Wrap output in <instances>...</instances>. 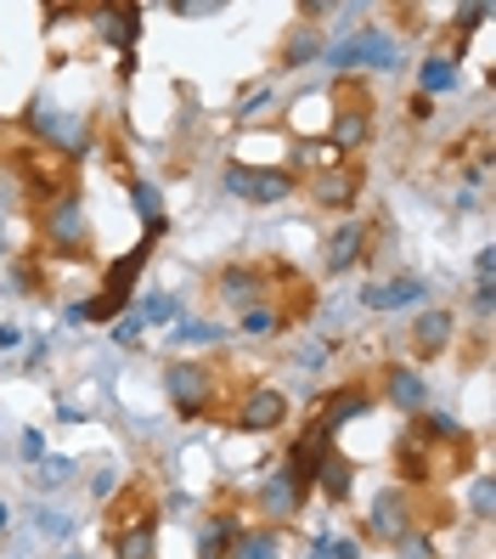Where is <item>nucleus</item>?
I'll use <instances>...</instances> for the list:
<instances>
[{"instance_id":"obj_35","label":"nucleus","mask_w":496,"mask_h":559,"mask_svg":"<svg viewBox=\"0 0 496 559\" xmlns=\"http://www.w3.org/2000/svg\"><path fill=\"white\" fill-rule=\"evenodd\" d=\"M334 158H339V153L327 147V142H300V147H293V164H300V170H327Z\"/></svg>"},{"instance_id":"obj_5","label":"nucleus","mask_w":496,"mask_h":559,"mask_svg":"<svg viewBox=\"0 0 496 559\" xmlns=\"http://www.w3.org/2000/svg\"><path fill=\"white\" fill-rule=\"evenodd\" d=\"M220 187L231 192L238 204H254V210H266V204H282L293 199V170H259V164H226L220 170Z\"/></svg>"},{"instance_id":"obj_24","label":"nucleus","mask_w":496,"mask_h":559,"mask_svg":"<svg viewBox=\"0 0 496 559\" xmlns=\"http://www.w3.org/2000/svg\"><path fill=\"white\" fill-rule=\"evenodd\" d=\"M238 532H243L238 514L215 509V514L204 520V537H197V559H226V548H231V537H238Z\"/></svg>"},{"instance_id":"obj_21","label":"nucleus","mask_w":496,"mask_h":559,"mask_svg":"<svg viewBox=\"0 0 496 559\" xmlns=\"http://www.w3.org/2000/svg\"><path fill=\"white\" fill-rule=\"evenodd\" d=\"M130 210H136L142 215V226H147V233L142 238H164V233H170V215H164V192L153 187V181H130Z\"/></svg>"},{"instance_id":"obj_30","label":"nucleus","mask_w":496,"mask_h":559,"mask_svg":"<svg viewBox=\"0 0 496 559\" xmlns=\"http://www.w3.org/2000/svg\"><path fill=\"white\" fill-rule=\"evenodd\" d=\"M395 554H401V559H440L435 554V537H428L423 525H407V532L395 537Z\"/></svg>"},{"instance_id":"obj_31","label":"nucleus","mask_w":496,"mask_h":559,"mask_svg":"<svg viewBox=\"0 0 496 559\" xmlns=\"http://www.w3.org/2000/svg\"><path fill=\"white\" fill-rule=\"evenodd\" d=\"M74 480V457H40V469H35V486L40 491H57V486H69Z\"/></svg>"},{"instance_id":"obj_2","label":"nucleus","mask_w":496,"mask_h":559,"mask_svg":"<svg viewBox=\"0 0 496 559\" xmlns=\"http://www.w3.org/2000/svg\"><path fill=\"white\" fill-rule=\"evenodd\" d=\"M40 243L57 260H90V215H85V199L74 187H62V192L46 199V210H40Z\"/></svg>"},{"instance_id":"obj_18","label":"nucleus","mask_w":496,"mask_h":559,"mask_svg":"<svg viewBox=\"0 0 496 559\" xmlns=\"http://www.w3.org/2000/svg\"><path fill=\"white\" fill-rule=\"evenodd\" d=\"M428 294V283L423 277H389V283H367L361 288V306L367 311H407V306H418Z\"/></svg>"},{"instance_id":"obj_41","label":"nucleus","mask_w":496,"mask_h":559,"mask_svg":"<svg viewBox=\"0 0 496 559\" xmlns=\"http://www.w3.org/2000/svg\"><path fill=\"white\" fill-rule=\"evenodd\" d=\"M407 114H412L418 124H428V119H435V103H428V96H412V103H407Z\"/></svg>"},{"instance_id":"obj_36","label":"nucleus","mask_w":496,"mask_h":559,"mask_svg":"<svg viewBox=\"0 0 496 559\" xmlns=\"http://www.w3.org/2000/svg\"><path fill=\"white\" fill-rule=\"evenodd\" d=\"M170 12L176 17H220L226 0H170Z\"/></svg>"},{"instance_id":"obj_43","label":"nucleus","mask_w":496,"mask_h":559,"mask_svg":"<svg viewBox=\"0 0 496 559\" xmlns=\"http://www.w3.org/2000/svg\"><path fill=\"white\" fill-rule=\"evenodd\" d=\"M23 345V328L17 322H0V350H17Z\"/></svg>"},{"instance_id":"obj_4","label":"nucleus","mask_w":496,"mask_h":559,"mask_svg":"<svg viewBox=\"0 0 496 559\" xmlns=\"http://www.w3.org/2000/svg\"><path fill=\"white\" fill-rule=\"evenodd\" d=\"M164 396L181 418H209L220 384H215V368L209 361H192V356H176L170 368H164Z\"/></svg>"},{"instance_id":"obj_6","label":"nucleus","mask_w":496,"mask_h":559,"mask_svg":"<svg viewBox=\"0 0 496 559\" xmlns=\"http://www.w3.org/2000/svg\"><path fill=\"white\" fill-rule=\"evenodd\" d=\"M367 142H373V96L344 80V85H339V103H334V130H327V147L344 158V153L367 147Z\"/></svg>"},{"instance_id":"obj_45","label":"nucleus","mask_w":496,"mask_h":559,"mask_svg":"<svg viewBox=\"0 0 496 559\" xmlns=\"http://www.w3.org/2000/svg\"><path fill=\"white\" fill-rule=\"evenodd\" d=\"M334 559H361V548L355 543H334Z\"/></svg>"},{"instance_id":"obj_42","label":"nucleus","mask_w":496,"mask_h":559,"mask_svg":"<svg viewBox=\"0 0 496 559\" xmlns=\"http://www.w3.org/2000/svg\"><path fill=\"white\" fill-rule=\"evenodd\" d=\"M23 457H46V436L40 430H23Z\"/></svg>"},{"instance_id":"obj_10","label":"nucleus","mask_w":496,"mask_h":559,"mask_svg":"<svg viewBox=\"0 0 496 559\" xmlns=\"http://www.w3.org/2000/svg\"><path fill=\"white\" fill-rule=\"evenodd\" d=\"M407 525H418L412 520V491L407 486H384L373 498V509H367V537L373 543H395Z\"/></svg>"},{"instance_id":"obj_9","label":"nucleus","mask_w":496,"mask_h":559,"mask_svg":"<svg viewBox=\"0 0 496 559\" xmlns=\"http://www.w3.org/2000/svg\"><path fill=\"white\" fill-rule=\"evenodd\" d=\"M361 187H367V176H361V164L334 158L327 170H316V181H311V199H316L322 210H350V204L361 199Z\"/></svg>"},{"instance_id":"obj_40","label":"nucleus","mask_w":496,"mask_h":559,"mask_svg":"<svg viewBox=\"0 0 496 559\" xmlns=\"http://www.w3.org/2000/svg\"><path fill=\"white\" fill-rule=\"evenodd\" d=\"M480 277H496V249H491V243L474 254V283H480Z\"/></svg>"},{"instance_id":"obj_16","label":"nucleus","mask_w":496,"mask_h":559,"mask_svg":"<svg viewBox=\"0 0 496 559\" xmlns=\"http://www.w3.org/2000/svg\"><path fill=\"white\" fill-rule=\"evenodd\" d=\"M451 340H457V317H451V311H440V306L418 311L412 334H407V345H412V356H418V361H435V356H446V345H451Z\"/></svg>"},{"instance_id":"obj_47","label":"nucleus","mask_w":496,"mask_h":559,"mask_svg":"<svg viewBox=\"0 0 496 559\" xmlns=\"http://www.w3.org/2000/svg\"><path fill=\"white\" fill-rule=\"evenodd\" d=\"M0 260H7V221H0Z\"/></svg>"},{"instance_id":"obj_14","label":"nucleus","mask_w":496,"mask_h":559,"mask_svg":"<svg viewBox=\"0 0 496 559\" xmlns=\"http://www.w3.org/2000/svg\"><path fill=\"white\" fill-rule=\"evenodd\" d=\"M305 498H311V486H305L300 475H293L288 464H282V469H271L266 480H259V509H266L271 520H293V514L305 509Z\"/></svg>"},{"instance_id":"obj_32","label":"nucleus","mask_w":496,"mask_h":559,"mask_svg":"<svg viewBox=\"0 0 496 559\" xmlns=\"http://www.w3.org/2000/svg\"><path fill=\"white\" fill-rule=\"evenodd\" d=\"M469 509H474L480 525L496 520V480H491V475H474V486H469Z\"/></svg>"},{"instance_id":"obj_8","label":"nucleus","mask_w":496,"mask_h":559,"mask_svg":"<svg viewBox=\"0 0 496 559\" xmlns=\"http://www.w3.org/2000/svg\"><path fill=\"white\" fill-rule=\"evenodd\" d=\"M282 424H288V396L277 384H254L238 402V430L243 436H277Z\"/></svg>"},{"instance_id":"obj_7","label":"nucleus","mask_w":496,"mask_h":559,"mask_svg":"<svg viewBox=\"0 0 496 559\" xmlns=\"http://www.w3.org/2000/svg\"><path fill=\"white\" fill-rule=\"evenodd\" d=\"M215 294L231 306V311H259L266 306V294H271V272L266 266H249V260H238V266H220V277H215Z\"/></svg>"},{"instance_id":"obj_38","label":"nucleus","mask_w":496,"mask_h":559,"mask_svg":"<svg viewBox=\"0 0 496 559\" xmlns=\"http://www.w3.org/2000/svg\"><path fill=\"white\" fill-rule=\"evenodd\" d=\"M113 491H119V475H113V469H96V475H90V498H96V503H108Z\"/></svg>"},{"instance_id":"obj_25","label":"nucleus","mask_w":496,"mask_h":559,"mask_svg":"<svg viewBox=\"0 0 496 559\" xmlns=\"http://www.w3.org/2000/svg\"><path fill=\"white\" fill-rule=\"evenodd\" d=\"M350 475H355V469H350V457H339V447L322 457V469H316V486L327 491V503H344V498H350V486H355Z\"/></svg>"},{"instance_id":"obj_39","label":"nucleus","mask_w":496,"mask_h":559,"mask_svg":"<svg viewBox=\"0 0 496 559\" xmlns=\"http://www.w3.org/2000/svg\"><path fill=\"white\" fill-rule=\"evenodd\" d=\"M266 108H271V91H254L249 103L238 108V119H259V114H266Z\"/></svg>"},{"instance_id":"obj_20","label":"nucleus","mask_w":496,"mask_h":559,"mask_svg":"<svg viewBox=\"0 0 496 559\" xmlns=\"http://www.w3.org/2000/svg\"><path fill=\"white\" fill-rule=\"evenodd\" d=\"M113 559H158V509H147L142 520H130L113 537Z\"/></svg>"},{"instance_id":"obj_12","label":"nucleus","mask_w":496,"mask_h":559,"mask_svg":"<svg viewBox=\"0 0 496 559\" xmlns=\"http://www.w3.org/2000/svg\"><path fill=\"white\" fill-rule=\"evenodd\" d=\"M142 7H90V28H96V40L102 46H119V57L136 51L142 40Z\"/></svg>"},{"instance_id":"obj_27","label":"nucleus","mask_w":496,"mask_h":559,"mask_svg":"<svg viewBox=\"0 0 496 559\" xmlns=\"http://www.w3.org/2000/svg\"><path fill=\"white\" fill-rule=\"evenodd\" d=\"M170 340L176 345H220V340H231L220 322H197V317H176L170 322Z\"/></svg>"},{"instance_id":"obj_23","label":"nucleus","mask_w":496,"mask_h":559,"mask_svg":"<svg viewBox=\"0 0 496 559\" xmlns=\"http://www.w3.org/2000/svg\"><path fill=\"white\" fill-rule=\"evenodd\" d=\"M446 91H457V57L451 51H435V57H423V69H418V96H446Z\"/></svg>"},{"instance_id":"obj_34","label":"nucleus","mask_w":496,"mask_h":559,"mask_svg":"<svg viewBox=\"0 0 496 559\" xmlns=\"http://www.w3.org/2000/svg\"><path fill=\"white\" fill-rule=\"evenodd\" d=\"M142 334H147V322L136 317V306H130V311L113 322V345H119V350H136V345H142Z\"/></svg>"},{"instance_id":"obj_26","label":"nucleus","mask_w":496,"mask_h":559,"mask_svg":"<svg viewBox=\"0 0 496 559\" xmlns=\"http://www.w3.org/2000/svg\"><path fill=\"white\" fill-rule=\"evenodd\" d=\"M395 464H401V480H407V486L435 480V475H428V447H423L418 436H401V447H395Z\"/></svg>"},{"instance_id":"obj_3","label":"nucleus","mask_w":496,"mask_h":559,"mask_svg":"<svg viewBox=\"0 0 496 559\" xmlns=\"http://www.w3.org/2000/svg\"><path fill=\"white\" fill-rule=\"evenodd\" d=\"M327 57V69H367V74H395L401 69V46H395L378 23H355L350 28V40H339V46H327L322 51Z\"/></svg>"},{"instance_id":"obj_11","label":"nucleus","mask_w":496,"mask_h":559,"mask_svg":"<svg viewBox=\"0 0 496 559\" xmlns=\"http://www.w3.org/2000/svg\"><path fill=\"white\" fill-rule=\"evenodd\" d=\"M378 407V396H373V390L367 384H339V390H327V396H322V407H316V424H322V430H344V424H355V418H367Z\"/></svg>"},{"instance_id":"obj_33","label":"nucleus","mask_w":496,"mask_h":559,"mask_svg":"<svg viewBox=\"0 0 496 559\" xmlns=\"http://www.w3.org/2000/svg\"><path fill=\"white\" fill-rule=\"evenodd\" d=\"M238 328H243L249 340H266V334H277V328H282V317H277L271 306H259V311H243V317H238Z\"/></svg>"},{"instance_id":"obj_44","label":"nucleus","mask_w":496,"mask_h":559,"mask_svg":"<svg viewBox=\"0 0 496 559\" xmlns=\"http://www.w3.org/2000/svg\"><path fill=\"white\" fill-rule=\"evenodd\" d=\"M305 559H334V537H327V532H322V537L311 543V554H305Z\"/></svg>"},{"instance_id":"obj_15","label":"nucleus","mask_w":496,"mask_h":559,"mask_svg":"<svg viewBox=\"0 0 496 559\" xmlns=\"http://www.w3.org/2000/svg\"><path fill=\"white\" fill-rule=\"evenodd\" d=\"M384 402L401 407L407 418H418V413L428 407V379H423V368H412V361H389V368H384Z\"/></svg>"},{"instance_id":"obj_13","label":"nucleus","mask_w":496,"mask_h":559,"mask_svg":"<svg viewBox=\"0 0 496 559\" xmlns=\"http://www.w3.org/2000/svg\"><path fill=\"white\" fill-rule=\"evenodd\" d=\"M153 238H142L136 249H124L119 260H108V266H102V288H96V294H108V300H124L130 306V294H136V277L153 266Z\"/></svg>"},{"instance_id":"obj_46","label":"nucleus","mask_w":496,"mask_h":559,"mask_svg":"<svg viewBox=\"0 0 496 559\" xmlns=\"http://www.w3.org/2000/svg\"><path fill=\"white\" fill-rule=\"evenodd\" d=\"M7 525H12V509H7V503H0V537H7Z\"/></svg>"},{"instance_id":"obj_37","label":"nucleus","mask_w":496,"mask_h":559,"mask_svg":"<svg viewBox=\"0 0 496 559\" xmlns=\"http://www.w3.org/2000/svg\"><path fill=\"white\" fill-rule=\"evenodd\" d=\"M485 17H491V7H485V0H474V7H462V12H457V28H462V40H469L474 28L485 23ZM462 40H457V51H462ZM457 51H451V57H457Z\"/></svg>"},{"instance_id":"obj_29","label":"nucleus","mask_w":496,"mask_h":559,"mask_svg":"<svg viewBox=\"0 0 496 559\" xmlns=\"http://www.w3.org/2000/svg\"><path fill=\"white\" fill-rule=\"evenodd\" d=\"M136 317H142V322H176V317H181V300H176V294H164V288H153L147 300L136 306Z\"/></svg>"},{"instance_id":"obj_1","label":"nucleus","mask_w":496,"mask_h":559,"mask_svg":"<svg viewBox=\"0 0 496 559\" xmlns=\"http://www.w3.org/2000/svg\"><path fill=\"white\" fill-rule=\"evenodd\" d=\"M23 124H28V136H35L40 147L62 153L69 164H85L90 147H96L90 119H85V114H69V108H57L51 96H35V103H28V114H23Z\"/></svg>"},{"instance_id":"obj_28","label":"nucleus","mask_w":496,"mask_h":559,"mask_svg":"<svg viewBox=\"0 0 496 559\" xmlns=\"http://www.w3.org/2000/svg\"><path fill=\"white\" fill-rule=\"evenodd\" d=\"M418 441H440V447H457L462 441V424L451 413H418Z\"/></svg>"},{"instance_id":"obj_17","label":"nucleus","mask_w":496,"mask_h":559,"mask_svg":"<svg viewBox=\"0 0 496 559\" xmlns=\"http://www.w3.org/2000/svg\"><path fill=\"white\" fill-rule=\"evenodd\" d=\"M361 254H367V226H361V221H344L339 233L327 238L322 272H327V277H344L350 266H361Z\"/></svg>"},{"instance_id":"obj_19","label":"nucleus","mask_w":496,"mask_h":559,"mask_svg":"<svg viewBox=\"0 0 496 559\" xmlns=\"http://www.w3.org/2000/svg\"><path fill=\"white\" fill-rule=\"evenodd\" d=\"M322 51H327V40H322V23H300L288 35V46L277 51V69L282 74H293V69H311V62H322Z\"/></svg>"},{"instance_id":"obj_22","label":"nucleus","mask_w":496,"mask_h":559,"mask_svg":"<svg viewBox=\"0 0 496 559\" xmlns=\"http://www.w3.org/2000/svg\"><path fill=\"white\" fill-rule=\"evenodd\" d=\"M226 559H282V537H277V525H243V532L231 537Z\"/></svg>"}]
</instances>
